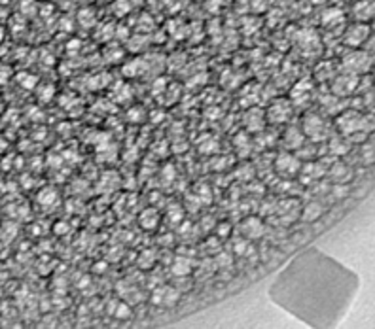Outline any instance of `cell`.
<instances>
[{
	"mask_svg": "<svg viewBox=\"0 0 375 329\" xmlns=\"http://www.w3.org/2000/svg\"><path fill=\"white\" fill-rule=\"evenodd\" d=\"M275 169H277V172L281 176L292 178V176H296L300 172L302 163H300V159L296 157L294 154H279L277 159H275Z\"/></svg>",
	"mask_w": 375,
	"mask_h": 329,
	"instance_id": "cell-1",
	"label": "cell"
},
{
	"mask_svg": "<svg viewBox=\"0 0 375 329\" xmlns=\"http://www.w3.org/2000/svg\"><path fill=\"white\" fill-rule=\"evenodd\" d=\"M290 114H292V106H290L288 100H275L273 104L267 108V119L275 123V125H279V123H284V121H288Z\"/></svg>",
	"mask_w": 375,
	"mask_h": 329,
	"instance_id": "cell-2",
	"label": "cell"
},
{
	"mask_svg": "<svg viewBox=\"0 0 375 329\" xmlns=\"http://www.w3.org/2000/svg\"><path fill=\"white\" fill-rule=\"evenodd\" d=\"M241 231L245 233V237L256 241V239H261L265 235V225L258 216H248L245 221L241 223Z\"/></svg>",
	"mask_w": 375,
	"mask_h": 329,
	"instance_id": "cell-3",
	"label": "cell"
},
{
	"mask_svg": "<svg viewBox=\"0 0 375 329\" xmlns=\"http://www.w3.org/2000/svg\"><path fill=\"white\" fill-rule=\"evenodd\" d=\"M178 291L171 286H163V287H158L156 289V293H154V303L156 305H163V307H173L176 305V301H178Z\"/></svg>",
	"mask_w": 375,
	"mask_h": 329,
	"instance_id": "cell-4",
	"label": "cell"
},
{
	"mask_svg": "<svg viewBox=\"0 0 375 329\" xmlns=\"http://www.w3.org/2000/svg\"><path fill=\"white\" fill-rule=\"evenodd\" d=\"M303 129L307 136H313L315 140H318V136L324 132V123L317 114H307L303 119Z\"/></svg>",
	"mask_w": 375,
	"mask_h": 329,
	"instance_id": "cell-5",
	"label": "cell"
},
{
	"mask_svg": "<svg viewBox=\"0 0 375 329\" xmlns=\"http://www.w3.org/2000/svg\"><path fill=\"white\" fill-rule=\"evenodd\" d=\"M337 121H339V127H341V131H343L345 134H352L354 131H358L364 127V125H362V117L358 114H354V112L341 115Z\"/></svg>",
	"mask_w": 375,
	"mask_h": 329,
	"instance_id": "cell-6",
	"label": "cell"
},
{
	"mask_svg": "<svg viewBox=\"0 0 375 329\" xmlns=\"http://www.w3.org/2000/svg\"><path fill=\"white\" fill-rule=\"evenodd\" d=\"M368 34H370V29L366 25H354V27H351V29L347 30L345 42L349 45H352V47H356V45H360L368 38Z\"/></svg>",
	"mask_w": 375,
	"mask_h": 329,
	"instance_id": "cell-7",
	"label": "cell"
},
{
	"mask_svg": "<svg viewBox=\"0 0 375 329\" xmlns=\"http://www.w3.org/2000/svg\"><path fill=\"white\" fill-rule=\"evenodd\" d=\"M345 66L352 72H362L370 66V59H368L366 53L354 51V53H351L349 57H345Z\"/></svg>",
	"mask_w": 375,
	"mask_h": 329,
	"instance_id": "cell-8",
	"label": "cell"
},
{
	"mask_svg": "<svg viewBox=\"0 0 375 329\" xmlns=\"http://www.w3.org/2000/svg\"><path fill=\"white\" fill-rule=\"evenodd\" d=\"M356 82H358V78H354V76H341V78H337L335 84H333L335 95H347V93H351V91L356 87Z\"/></svg>",
	"mask_w": 375,
	"mask_h": 329,
	"instance_id": "cell-9",
	"label": "cell"
},
{
	"mask_svg": "<svg viewBox=\"0 0 375 329\" xmlns=\"http://www.w3.org/2000/svg\"><path fill=\"white\" fill-rule=\"evenodd\" d=\"M303 142H305V134H303L302 131L296 129V127H290V129L284 132V144H286V148H290V150L302 148Z\"/></svg>",
	"mask_w": 375,
	"mask_h": 329,
	"instance_id": "cell-10",
	"label": "cell"
},
{
	"mask_svg": "<svg viewBox=\"0 0 375 329\" xmlns=\"http://www.w3.org/2000/svg\"><path fill=\"white\" fill-rule=\"evenodd\" d=\"M322 212H324V206H322L318 200H313V202H309V204L303 208L302 218L305 221H317L318 218L322 216Z\"/></svg>",
	"mask_w": 375,
	"mask_h": 329,
	"instance_id": "cell-11",
	"label": "cell"
},
{
	"mask_svg": "<svg viewBox=\"0 0 375 329\" xmlns=\"http://www.w3.org/2000/svg\"><path fill=\"white\" fill-rule=\"evenodd\" d=\"M158 223H159V214L156 210H144V212H142V216H141V225H142L144 229L148 231L156 229Z\"/></svg>",
	"mask_w": 375,
	"mask_h": 329,
	"instance_id": "cell-12",
	"label": "cell"
},
{
	"mask_svg": "<svg viewBox=\"0 0 375 329\" xmlns=\"http://www.w3.org/2000/svg\"><path fill=\"white\" fill-rule=\"evenodd\" d=\"M191 272V263L186 258H176L173 263V274L174 276H188Z\"/></svg>",
	"mask_w": 375,
	"mask_h": 329,
	"instance_id": "cell-13",
	"label": "cell"
},
{
	"mask_svg": "<svg viewBox=\"0 0 375 329\" xmlns=\"http://www.w3.org/2000/svg\"><path fill=\"white\" fill-rule=\"evenodd\" d=\"M55 200H57V193H55L53 187H44L42 191L38 193V202H40L42 206H49V204H53Z\"/></svg>",
	"mask_w": 375,
	"mask_h": 329,
	"instance_id": "cell-14",
	"label": "cell"
},
{
	"mask_svg": "<svg viewBox=\"0 0 375 329\" xmlns=\"http://www.w3.org/2000/svg\"><path fill=\"white\" fill-rule=\"evenodd\" d=\"M17 82H19L23 87H27V89H34L36 84H38V78H36V76H32V74H25V72H21V74H17Z\"/></svg>",
	"mask_w": 375,
	"mask_h": 329,
	"instance_id": "cell-15",
	"label": "cell"
},
{
	"mask_svg": "<svg viewBox=\"0 0 375 329\" xmlns=\"http://www.w3.org/2000/svg\"><path fill=\"white\" fill-rule=\"evenodd\" d=\"M341 17H343V14H341V10H337V8H332V10H328L326 14H324V25H335V23H339L341 21Z\"/></svg>",
	"mask_w": 375,
	"mask_h": 329,
	"instance_id": "cell-16",
	"label": "cell"
},
{
	"mask_svg": "<svg viewBox=\"0 0 375 329\" xmlns=\"http://www.w3.org/2000/svg\"><path fill=\"white\" fill-rule=\"evenodd\" d=\"M114 316H116V320H127V318H131L129 305H125V303H116Z\"/></svg>",
	"mask_w": 375,
	"mask_h": 329,
	"instance_id": "cell-17",
	"label": "cell"
},
{
	"mask_svg": "<svg viewBox=\"0 0 375 329\" xmlns=\"http://www.w3.org/2000/svg\"><path fill=\"white\" fill-rule=\"evenodd\" d=\"M330 148H332V152L335 155H343V154L349 152V146L341 138H333L332 142H330Z\"/></svg>",
	"mask_w": 375,
	"mask_h": 329,
	"instance_id": "cell-18",
	"label": "cell"
},
{
	"mask_svg": "<svg viewBox=\"0 0 375 329\" xmlns=\"http://www.w3.org/2000/svg\"><path fill=\"white\" fill-rule=\"evenodd\" d=\"M53 93H55V87L53 86H42L38 89V99L42 102H49L53 99Z\"/></svg>",
	"mask_w": 375,
	"mask_h": 329,
	"instance_id": "cell-19",
	"label": "cell"
},
{
	"mask_svg": "<svg viewBox=\"0 0 375 329\" xmlns=\"http://www.w3.org/2000/svg\"><path fill=\"white\" fill-rule=\"evenodd\" d=\"M141 66H142L141 61H133L131 65L123 66V74H125V76H131V78H137V76L141 74Z\"/></svg>",
	"mask_w": 375,
	"mask_h": 329,
	"instance_id": "cell-20",
	"label": "cell"
},
{
	"mask_svg": "<svg viewBox=\"0 0 375 329\" xmlns=\"http://www.w3.org/2000/svg\"><path fill=\"white\" fill-rule=\"evenodd\" d=\"M53 233L55 235H65V233H69V225L65 221H59V223L53 225Z\"/></svg>",
	"mask_w": 375,
	"mask_h": 329,
	"instance_id": "cell-21",
	"label": "cell"
},
{
	"mask_svg": "<svg viewBox=\"0 0 375 329\" xmlns=\"http://www.w3.org/2000/svg\"><path fill=\"white\" fill-rule=\"evenodd\" d=\"M216 233H218V237H226V235H230V225H228V223H220Z\"/></svg>",
	"mask_w": 375,
	"mask_h": 329,
	"instance_id": "cell-22",
	"label": "cell"
}]
</instances>
